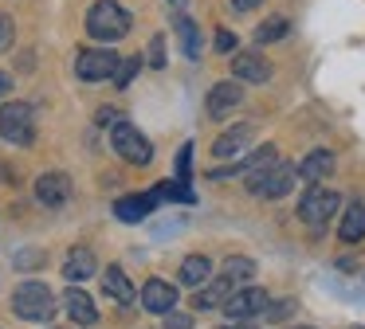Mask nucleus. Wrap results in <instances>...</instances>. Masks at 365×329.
Segmentation results:
<instances>
[{"instance_id":"nucleus-1","label":"nucleus","mask_w":365,"mask_h":329,"mask_svg":"<svg viewBox=\"0 0 365 329\" xmlns=\"http://www.w3.org/2000/svg\"><path fill=\"white\" fill-rule=\"evenodd\" d=\"M134 16L118 4V0H95L87 8V36L98 43H118L122 36H130Z\"/></svg>"},{"instance_id":"nucleus-2","label":"nucleus","mask_w":365,"mask_h":329,"mask_svg":"<svg viewBox=\"0 0 365 329\" xmlns=\"http://www.w3.org/2000/svg\"><path fill=\"white\" fill-rule=\"evenodd\" d=\"M56 310H59V302L43 282H20L16 294H12V313L20 321H40L43 325V321L56 318Z\"/></svg>"},{"instance_id":"nucleus-3","label":"nucleus","mask_w":365,"mask_h":329,"mask_svg":"<svg viewBox=\"0 0 365 329\" xmlns=\"http://www.w3.org/2000/svg\"><path fill=\"white\" fill-rule=\"evenodd\" d=\"M294 180H299V169H294V164H283V161L247 172V188H252L255 196H263V200H279V196H287L294 188Z\"/></svg>"},{"instance_id":"nucleus-4","label":"nucleus","mask_w":365,"mask_h":329,"mask_svg":"<svg viewBox=\"0 0 365 329\" xmlns=\"http://www.w3.org/2000/svg\"><path fill=\"white\" fill-rule=\"evenodd\" d=\"M110 145H114V153H118L122 161H130V164H150V161H153L150 137H145L138 125L122 122V118L110 125Z\"/></svg>"},{"instance_id":"nucleus-5","label":"nucleus","mask_w":365,"mask_h":329,"mask_svg":"<svg viewBox=\"0 0 365 329\" xmlns=\"http://www.w3.org/2000/svg\"><path fill=\"white\" fill-rule=\"evenodd\" d=\"M0 137L12 145H32L36 141V114L28 102H4L0 106Z\"/></svg>"},{"instance_id":"nucleus-6","label":"nucleus","mask_w":365,"mask_h":329,"mask_svg":"<svg viewBox=\"0 0 365 329\" xmlns=\"http://www.w3.org/2000/svg\"><path fill=\"white\" fill-rule=\"evenodd\" d=\"M341 204V196L334 192V188H322V184H310L307 192H302L299 200V219L307 227H322L326 219L334 216V208Z\"/></svg>"},{"instance_id":"nucleus-7","label":"nucleus","mask_w":365,"mask_h":329,"mask_svg":"<svg viewBox=\"0 0 365 329\" xmlns=\"http://www.w3.org/2000/svg\"><path fill=\"white\" fill-rule=\"evenodd\" d=\"M118 51H106V47H87V51H79V59H75V75L83 78V83H103V78H114V70H118Z\"/></svg>"},{"instance_id":"nucleus-8","label":"nucleus","mask_w":365,"mask_h":329,"mask_svg":"<svg viewBox=\"0 0 365 329\" xmlns=\"http://www.w3.org/2000/svg\"><path fill=\"white\" fill-rule=\"evenodd\" d=\"M240 106H244V83H240V78H232V83H216L212 90H208V98H205V114L212 118V122L232 118Z\"/></svg>"},{"instance_id":"nucleus-9","label":"nucleus","mask_w":365,"mask_h":329,"mask_svg":"<svg viewBox=\"0 0 365 329\" xmlns=\"http://www.w3.org/2000/svg\"><path fill=\"white\" fill-rule=\"evenodd\" d=\"M267 290H259V286H240L236 294L224 302V313L228 318H236V321H247V318H259L263 310H267Z\"/></svg>"},{"instance_id":"nucleus-10","label":"nucleus","mask_w":365,"mask_h":329,"mask_svg":"<svg viewBox=\"0 0 365 329\" xmlns=\"http://www.w3.org/2000/svg\"><path fill=\"white\" fill-rule=\"evenodd\" d=\"M36 200L43 208H63L71 200V177L67 172H43V177H36Z\"/></svg>"},{"instance_id":"nucleus-11","label":"nucleus","mask_w":365,"mask_h":329,"mask_svg":"<svg viewBox=\"0 0 365 329\" xmlns=\"http://www.w3.org/2000/svg\"><path fill=\"white\" fill-rule=\"evenodd\" d=\"M232 78H240V83H271V63L259 51H236L232 55Z\"/></svg>"},{"instance_id":"nucleus-12","label":"nucleus","mask_w":365,"mask_h":329,"mask_svg":"<svg viewBox=\"0 0 365 329\" xmlns=\"http://www.w3.org/2000/svg\"><path fill=\"white\" fill-rule=\"evenodd\" d=\"M158 188L153 192H138V196H122V200H114V216L122 219V224H138V219H145L153 208H158Z\"/></svg>"},{"instance_id":"nucleus-13","label":"nucleus","mask_w":365,"mask_h":329,"mask_svg":"<svg viewBox=\"0 0 365 329\" xmlns=\"http://www.w3.org/2000/svg\"><path fill=\"white\" fill-rule=\"evenodd\" d=\"M252 137H255L252 125H232L228 133H220V137L212 141V153L220 157V161H228V157H244L247 145H252Z\"/></svg>"},{"instance_id":"nucleus-14","label":"nucleus","mask_w":365,"mask_h":329,"mask_svg":"<svg viewBox=\"0 0 365 329\" xmlns=\"http://www.w3.org/2000/svg\"><path fill=\"white\" fill-rule=\"evenodd\" d=\"M142 306L150 313H161V318H165L177 306V286H169V282H161V278H150L142 286Z\"/></svg>"},{"instance_id":"nucleus-15","label":"nucleus","mask_w":365,"mask_h":329,"mask_svg":"<svg viewBox=\"0 0 365 329\" xmlns=\"http://www.w3.org/2000/svg\"><path fill=\"white\" fill-rule=\"evenodd\" d=\"M236 290H240V286L228 278V274H216V278L208 282V286H200V290H197L192 306H197V310H216V306H224L232 294H236Z\"/></svg>"},{"instance_id":"nucleus-16","label":"nucleus","mask_w":365,"mask_h":329,"mask_svg":"<svg viewBox=\"0 0 365 329\" xmlns=\"http://www.w3.org/2000/svg\"><path fill=\"white\" fill-rule=\"evenodd\" d=\"M299 177L307 180V184H322L326 177H334V153L330 149H310L299 161Z\"/></svg>"},{"instance_id":"nucleus-17","label":"nucleus","mask_w":365,"mask_h":329,"mask_svg":"<svg viewBox=\"0 0 365 329\" xmlns=\"http://www.w3.org/2000/svg\"><path fill=\"white\" fill-rule=\"evenodd\" d=\"M95 271H98V258H95L91 247H71L67 251V258H63V278L67 282H87Z\"/></svg>"},{"instance_id":"nucleus-18","label":"nucleus","mask_w":365,"mask_h":329,"mask_svg":"<svg viewBox=\"0 0 365 329\" xmlns=\"http://www.w3.org/2000/svg\"><path fill=\"white\" fill-rule=\"evenodd\" d=\"M63 310L71 313V321H75V325H95V321H98L95 302H91V298L83 294V290H75V286L63 294Z\"/></svg>"},{"instance_id":"nucleus-19","label":"nucleus","mask_w":365,"mask_h":329,"mask_svg":"<svg viewBox=\"0 0 365 329\" xmlns=\"http://www.w3.org/2000/svg\"><path fill=\"white\" fill-rule=\"evenodd\" d=\"M338 239L346 243H361L365 239V204H346V212H341V224H338Z\"/></svg>"},{"instance_id":"nucleus-20","label":"nucleus","mask_w":365,"mask_h":329,"mask_svg":"<svg viewBox=\"0 0 365 329\" xmlns=\"http://www.w3.org/2000/svg\"><path fill=\"white\" fill-rule=\"evenodd\" d=\"M103 290L114 298V302H122V306L134 302V286H130V278H126L122 266H106V271H103Z\"/></svg>"},{"instance_id":"nucleus-21","label":"nucleus","mask_w":365,"mask_h":329,"mask_svg":"<svg viewBox=\"0 0 365 329\" xmlns=\"http://www.w3.org/2000/svg\"><path fill=\"white\" fill-rule=\"evenodd\" d=\"M173 28H177V39H181V51L189 55V59H200V28L192 16H173Z\"/></svg>"},{"instance_id":"nucleus-22","label":"nucleus","mask_w":365,"mask_h":329,"mask_svg":"<svg viewBox=\"0 0 365 329\" xmlns=\"http://www.w3.org/2000/svg\"><path fill=\"white\" fill-rule=\"evenodd\" d=\"M208 278H212V263H208V255H189L181 263V282L185 286H205Z\"/></svg>"},{"instance_id":"nucleus-23","label":"nucleus","mask_w":365,"mask_h":329,"mask_svg":"<svg viewBox=\"0 0 365 329\" xmlns=\"http://www.w3.org/2000/svg\"><path fill=\"white\" fill-rule=\"evenodd\" d=\"M287 31H291V20H287V16H271V20H263L259 28H255V43H275Z\"/></svg>"},{"instance_id":"nucleus-24","label":"nucleus","mask_w":365,"mask_h":329,"mask_svg":"<svg viewBox=\"0 0 365 329\" xmlns=\"http://www.w3.org/2000/svg\"><path fill=\"white\" fill-rule=\"evenodd\" d=\"M220 274H228L232 282H247V278H255V258H240V255H232L228 263H224V271Z\"/></svg>"},{"instance_id":"nucleus-25","label":"nucleus","mask_w":365,"mask_h":329,"mask_svg":"<svg viewBox=\"0 0 365 329\" xmlns=\"http://www.w3.org/2000/svg\"><path fill=\"white\" fill-rule=\"evenodd\" d=\"M138 67H142V59H122L118 70H114V86H130L138 75Z\"/></svg>"},{"instance_id":"nucleus-26","label":"nucleus","mask_w":365,"mask_h":329,"mask_svg":"<svg viewBox=\"0 0 365 329\" xmlns=\"http://www.w3.org/2000/svg\"><path fill=\"white\" fill-rule=\"evenodd\" d=\"M291 313H294V298H279L275 306L267 302V310H263V318H267V321H283V318H291Z\"/></svg>"},{"instance_id":"nucleus-27","label":"nucleus","mask_w":365,"mask_h":329,"mask_svg":"<svg viewBox=\"0 0 365 329\" xmlns=\"http://www.w3.org/2000/svg\"><path fill=\"white\" fill-rule=\"evenodd\" d=\"M145 63H150L153 70L165 67V36H153L150 39V55H145Z\"/></svg>"},{"instance_id":"nucleus-28","label":"nucleus","mask_w":365,"mask_h":329,"mask_svg":"<svg viewBox=\"0 0 365 329\" xmlns=\"http://www.w3.org/2000/svg\"><path fill=\"white\" fill-rule=\"evenodd\" d=\"M12 39H16V24H12V16L0 12V55L12 51Z\"/></svg>"},{"instance_id":"nucleus-29","label":"nucleus","mask_w":365,"mask_h":329,"mask_svg":"<svg viewBox=\"0 0 365 329\" xmlns=\"http://www.w3.org/2000/svg\"><path fill=\"white\" fill-rule=\"evenodd\" d=\"M165 329H192V313L169 310V313H165Z\"/></svg>"},{"instance_id":"nucleus-30","label":"nucleus","mask_w":365,"mask_h":329,"mask_svg":"<svg viewBox=\"0 0 365 329\" xmlns=\"http://www.w3.org/2000/svg\"><path fill=\"white\" fill-rule=\"evenodd\" d=\"M189 161H192V141L181 145V153H177V180H189Z\"/></svg>"},{"instance_id":"nucleus-31","label":"nucleus","mask_w":365,"mask_h":329,"mask_svg":"<svg viewBox=\"0 0 365 329\" xmlns=\"http://www.w3.org/2000/svg\"><path fill=\"white\" fill-rule=\"evenodd\" d=\"M216 51H236V36H232V31H216Z\"/></svg>"},{"instance_id":"nucleus-32","label":"nucleus","mask_w":365,"mask_h":329,"mask_svg":"<svg viewBox=\"0 0 365 329\" xmlns=\"http://www.w3.org/2000/svg\"><path fill=\"white\" fill-rule=\"evenodd\" d=\"M114 122H118V110H110V106L98 110V125H114Z\"/></svg>"},{"instance_id":"nucleus-33","label":"nucleus","mask_w":365,"mask_h":329,"mask_svg":"<svg viewBox=\"0 0 365 329\" xmlns=\"http://www.w3.org/2000/svg\"><path fill=\"white\" fill-rule=\"evenodd\" d=\"M263 0H232V8H236V12H252V8H259Z\"/></svg>"},{"instance_id":"nucleus-34","label":"nucleus","mask_w":365,"mask_h":329,"mask_svg":"<svg viewBox=\"0 0 365 329\" xmlns=\"http://www.w3.org/2000/svg\"><path fill=\"white\" fill-rule=\"evenodd\" d=\"M9 90H12V78L4 75V70H0V98H4V94H9Z\"/></svg>"},{"instance_id":"nucleus-35","label":"nucleus","mask_w":365,"mask_h":329,"mask_svg":"<svg viewBox=\"0 0 365 329\" xmlns=\"http://www.w3.org/2000/svg\"><path fill=\"white\" fill-rule=\"evenodd\" d=\"M220 329H247V325H244V321H236V318H232L228 325H220Z\"/></svg>"},{"instance_id":"nucleus-36","label":"nucleus","mask_w":365,"mask_h":329,"mask_svg":"<svg viewBox=\"0 0 365 329\" xmlns=\"http://www.w3.org/2000/svg\"><path fill=\"white\" fill-rule=\"evenodd\" d=\"M291 329H314V325H291Z\"/></svg>"},{"instance_id":"nucleus-37","label":"nucleus","mask_w":365,"mask_h":329,"mask_svg":"<svg viewBox=\"0 0 365 329\" xmlns=\"http://www.w3.org/2000/svg\"><path fill=\"white\" fill-rule=\"evenodd\" d=\"M173 4H185V0H173Z\"/></svg>"},{"instance_id":"nucleus-38","label":"nucleus","mask_w":365,"mask_h":329,"mask_svg":"<svg viewBox=\"0 0 365 329\" xmlns=\"http://www.w3.org/2000/svg\"><path fill=\"white\" fill-rule=\"evenodd\" d=\"M51 329H63V325H51Z\"/></svg>"},{"instance_id":"nucleus-39","label":"nucleus","mask_w":365,"mask_h":329,"mask_svg":"<svg viewBox=\"0 0 365 329\" xmlns=\"http://www.w3.org/2000/svg\"><path fill=\"white\" fill-rule=\"evenodd\" d=\"M354 329H361V325H354Z\"/></svg>"}]
</instances>
